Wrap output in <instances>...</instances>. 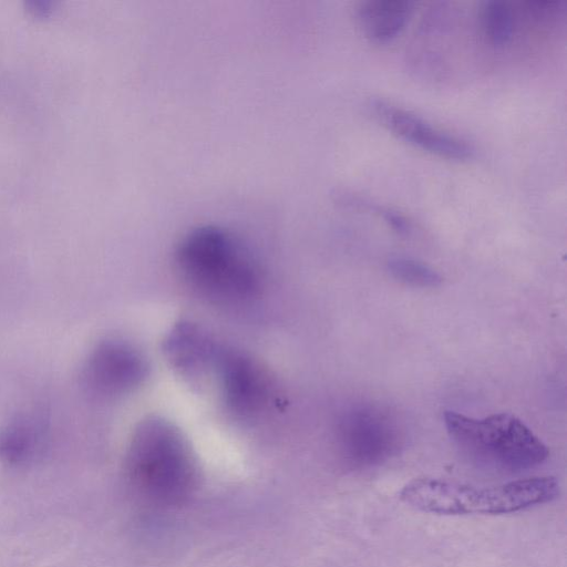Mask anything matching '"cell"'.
<instances>
[{
	"label": "cell",
	"mask_w": 567,
	"mask_h": 567,
	"mask_svg": "<svg viewBox=\"0 0 567 567\" xmlns=\"http://www.w3.org/2000/svg\"><path fill=\"white\" fill-rule=\"evenodd\" d=\"M126 474L135 492L148 502L172 506L195 488L197 467L181 431L162 417L142 421L128 445Z\"/></svg>",
	"instance_id": "6da1fadb"
},
{
	"label": "cell",
	"mask_w": 567,
	"mask_h": 567,
	"mask_svg": "<svg viewBox=\"0 0 567 567\" xmlns=\"http://www.w3.org/2000/svg\"><path fill=\"white\" fill-rule=\"evenodd\" d=\"M176 260L184 277L215 299L243 300L259 288V271L248 250L218 226H200L186 234L177 246Z\"/></svg>",
	"instance_id": "7a4b0ae2"
},
{
	"label": "cell",
	"mask_w": 567,
	"mask_h": 567,
	"mask_svg": "<svg viewBox=\"0 0 567 567\" xmlns=\"http://www.w3.org/2000/svg\"><path fill=\"white\" fill-rule=\"evenodd\" d=\"M559 493L555 477H530L475 487L436 478H417L400 492L411 507L439 515L507 514L553 501Z\"/></svg>",
	"instance_id": "3957f363"
},
{
	"label": "cell",
	"mask_w": 567,
	"mask_h": 567,
	"mask_svg": "<svg viewBox=\"0 0 567 567\" xmlns=\"http://www.w3.org/2000/svg\"><path fill=\"white\" fill-rule=\"evenodd\" d=\"M444 423L463 454L491 468L524 471L542 464L548 456V449L539 437L509 413L473 419L446 411Z\"/></svg>",
	"instance_id": "277c9868"
},
{
	"label": "cell",
	"mask_w": 567,
	"mask_h": 567,
	"mask_svg": "<svg viewBox=\"0 0 567 567\" xmlns=\"http://www.w3.org/2000/svg\"><path fill=\"white\" fill-rule=\"evenodd\" d=\"M146 371V361L134 347L109 339L89 354L82 380L89 392L110 398L135 389L145 379Z\"/></svg>",
	"instance_id": "5b68a950"
},
{
	"label": "cell",
	"mask_w": 567,
	"mask_h": 567,
	"mask_svg": "<svg viewBox=\"0 0 567 567\" xmlns=\"http://www.w3.org/2000/svg\"><path fill=\"white\" fill-rule=\"evenodd\" d=\"M343 449L352 460L374 462L388 456L399 442V424L389 411L372 404H355L339 422Z\"/></svg>",
	"instance_id": "8992f818"
},
{
	"label": "cell",
	"mask_w": 567,
	"mask_h": 567,
	"mask_svg": "<svg viewBox=\"0 0 567 567\" xmlns=\"http://www.w3.org/2000/svg\"><path fill=\"white\" fill-rule=\"evenodd\" d=\"M369 109L392 134L425 152L454 161H465L474 155V147L467 141L399 105L374 99L370 101Z\"/></svg>",
	"instance_id": "52a82bcc"
},
{
	"label": "cell",
	"mask_w": 567,
	"mask_h": 567,
	"mask_svg": "<svg viewBox=\"0 0 567 567\" xmlns=\"http://www.w3.org/2000/svg\"><path fill=\"white\" fill-rule=\"evenodd\" d=\"M213 369L228 408L247 416L262 409L268 398L265 372L246 354L220 347Z\"/></svg>",
	"instance_id": "ba28073f"
},
{
	"label": "cell",
	"mask_w": 567,
	"mask_h": 567,
	"mask_svg": "<svg viewBox=\"0 0 567 567\" xmlns=\"http://www.w3.org/2000/svg\"><path fill=\"white\" fill-rule=\"evenodd\" d=\"M219 347L198 327L181 322L168 334L164 349L175 368L194 375L213 368Z\"/></svg>",
	"instance_id": "9c48e42d"
},
{
	"label": "cell",
	"mask_w": 567,
	"mask_h": 567,
	"mask_svg": "<svg viewBox=\"0 0 567 567\" xmlns=\"http://www.w3.org/2000/svg\"><path fill=\"white\" fill-rule=\"evenodd\" d=\"M413 13V3L401 0H365L357 8V19L364 35L386 43L400 34Z\"/></svg>",
	"instance_id": "30bf717a"
},
{
	"label": "cell",
	"mask_w": 567,
	"mask_h": 567,
	"mask_svg": "<svg viewBox=\"0 0 567 567\" xmlns=\"http://www.w3.org/2000/svg\"><path fill=\"white\" fill-rule=\"evenodd\" d=\"M42 426L30 417L20 416L0 431V457L10 464L31 461L42 443Z\"/></svg>",
	"instance_id": "8fae6325"
},
{
	"label": "cell",
	"mask_w": 567,
	"mask_h": 567,
	"mask_svg": "<svg viewBox=\"0 0 567 567\" xmlns=\"http://www.w3.org/2000/svg\"><path fill=\"white\" fill-rule=\"evenodd\" d=\"M483 34L494 47L508 43L514 33V12L509 3L491 0L483 3L480 11Z\"/></svg>",
	"instance_id": "7c38bea8"
},
{
	"label": "cell",
	"mask_w": 567,
	"mask_h": 567,
	"mask_svg": "<svg viewBox=\"0 0 567 567\" xmlns=\"http://www.w3.org/2000/svg\"><path fill=\"white\" fill-rule=\"evenodd\" d=\"M388 268L399 281L415 287H436L441 284V276L429 266L405 257H395L389 260Z\"/></svg>",
	"instance_id": "4fadbf2b"
},
{
	"label": "cell",
	"mask_w": 567,
	"mask_h": 567,
	"mask_svg": "<svg viewBox=\"0 0 567 567\" xmlns=\"http://www.w3.org/2000/svg\"><path fill=\"white\" fill-rule=\"evenodd\" d=\"M528 12L539 20H548L559 16L564 11V2L560 1H529Z\"/></svg>",
	"instance_id": "5bb4252c"
},
{
	"label": "cell",
	"mask_w": 567,
	"mask_h": 567,
	"mask_svg": "<svg viewBox=\"0 0 567 567\" xmlns=\"http://www.w3.org/2000/svg\"><path fill=\"white\" fill-rule=\"evenodd\" d=\"M29 11L39 18L48 17L54 8V2L47 0H31L27 2Z\"/></svg>",
	"instance_id": "9a60e30c"
}]
</instances>
